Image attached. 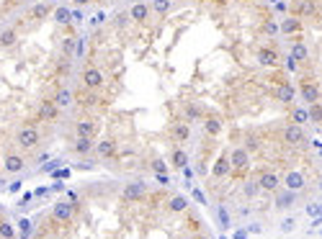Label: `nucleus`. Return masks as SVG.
<instances>
[{"label": "nucleus", "mask_w": 322, "mask_h": 239, "mask_svg": "<svg viewBox=\"0 0 322 239\" xmlns=\"http://www.w3.org/2000/svg\"><path fill=\"white\" fill-rule=\"evenodd\" d=\"M201 118V111H199V108H196V106H186V124L188 121H199Z\"/></svg>", "instance_id": "obj_41"}, {"label": "nucleus", "mask_w": 322, "mask_h": 239, "mask_svg": "<svg viewBox=\"0 0 322 239\" xmlns=\"http://www.w3.org/2000/svg\"><path fill=\"white\" fill-rule=\"evenodd\" d=\"M24 168H26L24 154L13 152V150L3 154V172H8V175H19V172H24Z\"/></svg>", "instance_id": "obj_6"}, {"label": "nucleus", "mask_w": 322, "mask_h": 239, "mask_svg": "<svg viewBox=\"0 0 322 239\" xmlns=\"http://www.w3.org/2000/svg\"><path fill=\"white\" fill-rule=\"evenodd\" d=\"M150 168H152V172H168V164L160 160V157H155V160L150 162Z\"/></svg>", "instance_id": "obj_42"}, {"label": "nucleus", "mask_w": 322, "mask_h": 239, "mask_svg": "<svg viewBox=\"0 0 322 239\" xmlns=\"http://www.w3.org/2000/svg\"><path fill=\"white\" fill-rule=\"evenodd\" d=\"M19 39H21V34H19V28H16V26L0 28V49H11V46H16V44H19Z\"/></svg>", "instance_id": "obj_16"}, {"label": "nucleus", "mask_w": 322, "mask_h": 239, "mask_svg": "<svg viewBox=\"0 0 322 239\" xmlns=\"http://www.w3.org/2000/svg\"><path fill=\"white\" fill-rule=\"evenodd\" d=\"M281 229H283V232H291V229H294V218H286V222L281 224Z\"/></svg>", "instance_id": "obj_48"}, {"label": "nucleus", "mask_w": 322, "mask_h": 239, "mask_svg": "<svg viewBox=\"0 0 322 239\" xmlns=\"http://www.w3.org/2000/svg\"><path fill=\"white\" fill-rule=\"evenodd\" d=\"M255 60H258L263 67H276V64L281 62L278 52H276L273 46H263V49H258V52H255Z\"/></svg>", "instance_id": "obj_13"}, {"label": "nucleus", "mask_w": 322, "mask_h": 239, "mask_svg": "<svg viewBox=\"0 0 322 239\" xmlns=\"http://www.w3.org/2000/svg\"><path fill=\"white\" fill-rule=\"evenodd\" d=\"M281 142L289 144V146H299V144L307 142V136H304V128H301V126H296V124H286L283 132H281Z\"/></svg>", "instance_id": "obj_5"}, {"label": "nucleus", "mask_w": 322, "mask_h": 239, "mask_svg": "<svg viewBox=\"0 0 322 239\" xmlns=\"http://www.w3.org/2000/svg\"><path fill=\"white\" fill-rule=\"evenodd\" d=\"M307 114H309V121L312 124H322V103H309L307 106Z\"/></svg>", "instance_id": "obj_33"}, {"label": "nucleus", "mask_w": 322, "mask_h": 239, "mask_svg": "<svg viewBox=\"0 0 322 239\" xmlns=\"http://www.w3.org/2000/svg\"><path fill=\"white\" fill-rule=\"evenodd\" d=\"M0 236L3 239H16V232H13L11 222H6V218H0Z\"/></svg>", "instance_id": "obj_38"}, {"label": "nucleus", "mask_w": 322, "mask_h": 239, "mask_svg": "<svg viewBox=\"0 0 322 239\" xmlns=\"http://www.w3.org/2000/svg\"><path fill=\"white\" fill-rule=\"evenodd\" d=\"M276 98H278L281 103H291V100H294V88H291L289 80H281V85H278V90H276Z\"/></svg>", "instance_id": "obj_29"}, {"label": "nucleus", "mask_w": 322, "mask_h": 239, "mask_svg": "<svg viewBox=\"0 0 322 239\" xmlns=\"http://www.w3.org/2000/svg\"><path fill=\"white\" fill-rule=\"evenodd\" d=\"M219 218H222V224H224V226H229V214H227L224 208H219Z\"/></svg>", "instance_id": "obj_49"}, {"label": "nucleus", "mask_w": 322, "mask_h": 239, "mask_svg": "<svg viewBox=\"0 0 322 239\" xmlns=\"http://www.w3.org/2000/svg\"><path fill=\"white\" fill-rule=\"evenodd\" d=\"M294 204H296V193H294V190H289V188H278V190H276V204H273V206H276L278 211L291 208Z\"/></svg>", "instance_id": "obj_14"}, {"label": "nucleus", "mask_w": 322, "mask_h": 239, "mask_svg": "<svg viewBox=\"0 0 322 239\" xmlns=\"http://www.w3.org/2000/svg\"><path fill=\"white\" fill-rule=\"evenodd\" d=\"M170 164H173L175 170L188 168V154H186L183 146H173V152H170Z\"/></svg>", "instance_id": "obj_25"}, {"label": "nucleus", "mask_w": 322, "mask_h": 239, "mask_svg": "<svg viewBox=\"0 0 322 239\" xmlns=\"http://www.w3.org/2000/svg\"><path fill=\"white\" fill-rule=\"evenodd\" d=\"M37 114H39V118L42 121H49V124H55L57 118H60V108L52 103V98H42V103H39V108H37Z\"/></svg>", "instance_id": "obj_8"}, {"label": "nucleus", "mask_w": 322, "mask_h": 239, "mask_svg": "<svg viewBox=\"0 0 322 239\" xmlns=\"http://www.w3.org/2000/svg\"><path fill=\"white\" fill-rule=\"evenodd\" d=\"M157 16H168L173 10V0H152V6H150Z\"/></svg>", "instance_id": "obj_31"}, {"label": "nucleus", "mask_w": 322, "mask_h": 239, "mask_svg": "<svg viewBox=\"0 0 322 239\" xmlns=\"http://www.w3.org/2000/svg\"><path fill=\"white\" fill-rule=\"evenodd\" d=\"M73 214H75V206L67 204V200H60V204H55V208H52V216H55L57 222H65V224L73 218Z\"/></svg>", "instance_id": "obj_18"}, {"label": "nucleus", "mask_w": 322, "mask_h": 239, "mask_svg": "<svg viewBox=\"0 0 322 239\" xmlns=\"http://www.w3.org/2000/svg\"><path fill=\"white\" fill-rule=\"evenodd\" d=\"M80 106L85 111H91V108H101L103 106V98L98 96V90H88V93L80 96Z\"/></svg>", "instance_id": "obj_24"}, {"label": "nucleus", "mask_w": 322, "mask_h": 239, "mask_svg": "<svg viewBox=\"0 0 322 239\" xmlns=\"http://www.w3.org/2000/svg\"><path fill=\"white\" fill-rule=\"evenodd\" d=\"M52 103H55L60 111H65V108L73 106V93H70V88H57L55 96H52Z\"/></svg>", "instance_id": "obj_21"}, {"label": "nucleus", "mask_w": 322, "mask_h": 239, "mask_svg": "<svg viewBox=\"0 0 322 239\" xmlns=\"http://www.w3.org/2000/svg\"><path fill=\"white\" fill-rule=\"evenodd\" d=\"M322 214V208L317 206V204H312V206H307V216H319Z\"/></svg>", "instance_id": "obj_47"}, {"label": "nucleus", "mask_w": 322, "mask_h": 239, "mask_svg": "<svg viewBox=\"0 0 322 239\" xmlns=\"http://www.w3.org/2000/svg\"><path fill=\"white\" fill-rule=\"evenodd\" d=\"M114 24H116L119 28H124V26H129V24H132V18H129V13H127V10H119V13L114 16Z\"/></svg>", "instance_id": "obj_39"}, {"label": "nucleus", "mask_w": 322, "mask_h": 239, "mask_svg": "<svg viewBox=\"0 0 322 239\" xmlns=\"http://www.w3.org/2000/svg\"><path fill=\"white\" fill-rule=\"evenodd\" d=\"M283 188H289V190H294V193H299L304 186H307V178H304V172H299V170H289L283 175Z\"/></svg>", "instance_id": "obj_12"}, {"label": "nucleus", "mask_w": 322, "mask_h": 239, "mask_svg": "<svg viewBox=\"0 0 322 239\" xmlns=\"http://www.w3.org/2000/svg\"><path fill=\"white\" fill-rule=\"evenodd\" d=\"M150 13H152V8L147 3H134L132 10H129V18H132L134 24H145L147 18H150Z\"/></svg>", "instance_id": "obj_23"}, {"label": "nucleus", "mask_w": 322, "mask_h": 239, "mask_svg": "<svg viewBox=\"0 0 322 239\" xmlns=\"http://www.w3.org/2000/svg\"><path fill=\"white\" fill-rule=\"evenodd\" d=\"M155 178H157V182H160V186H170V175L168 172H155Z\"/></svg>", "instance_id": "obj_44"}, {"label": "nucleus", "mask_w": 322, "mask_h": 239, "mask_svg": "<svg viewBox=\"0 0 322 239\" xmlns=\"http://www.w3.org/2000/svg\"><path fill=\"white\" fill-rule=\"evenodd\" d=\"M0 170H3V157H0Z\"/></svg>", "instance_id": "obj_54"}, {"label": "nucleus", "mask_w": 322, "mask_h": 239, "mask_svg": "<svg viewBox=\"0 0 322 239\" xmlns=\"http://www.w3.org/2000/svg\"><path fill=\"white\" fill-rule=\"evenodd\" d=\"M168 211L170 214H186L188 211V198L186 196H173L168 200Z\"/></svg>", "instance_id": "obj_27"}, {"label": "nucleus", "mask_w": 322, "mask_h": 239, "mask_svg": "<svg viewBox=\"0 0 322 239\" xmlns=\"http://www.w3.org/2000/svg\"><path fill=\"white\" fill-rule=\"evenodd\" d=\"M283 64H286V70H291V72H294V70L299 67V64H296V62L291 60V54H289V57H283Z\"/></svg>", "instance_id": "obj_46"}, {"label": "nucleus", "mask_w": 322, "mask_h": 239, "mask_svg": "<svg viewBox=\"0 0 322 239\" xmlns=\"http://www.w3.org/2000/svg\"><path fill=\"white\" fill-rule=\"evenodd\" d=\"M291 60H294L296 64H304V62H309V49L304 46L301 42H294V46H291Z\"/></svg>", "instance_id": "obj_28"}, {"label": "nucleus", "mask_w": 322, "mask_h": 239, "mask_svg": "<svg viewBox=\"0 0 322 239\" xmlns=\"http://www.w3.org/2000/svg\"><path fill=\"white\" fill-rule=\"evenodd\" d=\"M299 90H301V98L307 103H317L319 100V88L314 80H299Z\"/></svg>", "instance_id": "obj_15"}, {"label": "nucleus", "mask_w": 322, "mask_h": 239, "mask_svg": "<svg viewBox=\"0 0 322 239\" xmlns=\"http://www.w3.org/2000/svg\"><path fill=\"white\" fill-rule=\"evenodd\" d=\"M291 13H294V18H312V16H317V3L314 0H296V3H291Z\"/></svg>", "instance_id": "obj_10"}, {"label": "nucleus", "mask_w": 322, "mask_h": 239, "mask_svg": "<svg viewBox=\"0 0 322 239\" xmlns=\"http://www.w3.org/2000/svg\"><path fill=\"white\" fill-rule=\"evenodd\" d=\"M73 21H78V24L83 21V13H80V10H73Z\"/></svg>", "instance_id": "obj_52"}, {"label": "nucleus", "mask_w": 322, "mask_h": 239, "mask_svg": "<svg viewBox=\"0 0 322 239\" xmlns=\"http://www.w3.org/2000/svg\"><path fill=\"white\" fill-rule=\"evenodd\" d=\"M70 62H73V60L62 57V60H60V64H57V72H60L62 78H67V75H70Z\"/></svg>", "instance_id": "obj_43"}, {"label": "nucleus", "mask_w": 322, "mask_h": 239, "mask_svg": "<svg viewBox=\"0 0 322 239\" xmlns=\"http://www.w3.org/2000/svg\"><path fill=\"white\" fill-rule=\"evenodd\" d=\"M255 180H258V188L265 190V193H276V190L281 188V178H278L273 170H260Z\"/></svg>", "instance_id": "obj_7"}, {"label": "nucleus", "mask_w": 322, "mask_h": 239, "mask_svg": "<svg viewBox=\"0 0 322 239\" xmlns=\"http://www.w3.org/2000/svg\"><path fill=\"white\" fill-rule=\"evenodd\" d=\"M52 16H55V21L57 24H62V26H70V24H73V13H70L67 8H55V13H52Z\"/></svg>", "instance_id": "obj_32"}, {"label": "nucleus", "mask_w": 322, "mask_h": 239, "mask_svg": "<svg viewBox=\"0 0 322 239\" xmlns=\"http://www.w3.org/2000/svg\"><path fill=\"white\" fill-rule=\"evenodd\" d=\"M276 31H278V26H276L273 21H265V24H263V34H276Z\"/></svg>", "instance_id": "obj_45"}, {"label": "nucleus", "mask_w": 322, "mask_h": 239, "mask_svg": "<svg viewBox=\"0 0 322 239\" xmlns=\"http://www.w3.org/2000/svg\"><path fill=\"white\" fill-rule=\"evenodd\" d=\"M73 3H75V6H83V8H85V6H91L93 0H73Z\"/></svg>", "instance_id": "obj_51"}, {"label": "nucleus", "mask_w": 322, "mask_h": 239, "mask_svg": "<svg viewBox=\"0 0 322 239\" xmlns=\"http://www.w3.org/2000/svg\"><path fill=\"white\" fill-rule=\"evenodd\" d=\"M106 21V13L101 10V13H96V18H93V26H98V24H103Z\"/></svg>", "instance_id": "obj_50"}, {"label": "nucleus", "mask_w": 322, "mask_h": 239, "mask_svg": "<svg viewBox=\"0 0 322 239\" xmlns=\"http://www.w3.org/2000/svg\"><path fill=\"white\" fill-rule=\"evenodd\" d=\"M204 134H206V136H219V134H222V121L214 118V116L204 118Z\"/></svg>", "instance_id": "obj_30"}, {"label": "nucleus", "mask_w": 322, "mask_h": 239, "mask_svg": "<svg viewBox=\"0 0 322 239\" xmlns=\"http://www.w3.org/2000/svg\"><path fill=\"white\" fill-rule=\"evenodd\" d=\"M80 82L85 90H101L103 82H106V75H103V70H98L96 64H88L83 70V75H80Z\"/></svg>", "instance_id": "obj_2"}, {"label": "nucleus", "mask_w": 322, "mask_h": 239, "mask_svg": "<svg viewBox=\"0 0 322 239\" xmlns=\"http://www.w3.org/2000/svg\"><path fill=\"white\" fill-rule=\"evenodd\" d=\"M93 146H96L93 139H88V136H75V142H73V152H75L78 157H88V154L93 152Z\"/></svg>", "instance_id": "obj_22"}, {"label": "nucleus", "mask_w": 322, "mask_h": 239, "mask_svg": "<svg viewBox=\"0 0 322 239\" xmlns=\"http://www.w3.org/2000/svg\"><path fill=\"white\" fill-rule=\"evenodd\" d=\"M193 239H211V236H209V234H196Z\"/></svg>", "instance_id": "obj_53"}, {"label": "nucleus", "mask_w": 322, "mask_h": 239, "mask_svg": "<svg viewBox=\"0 0 322 239\" xmlns=\"http://www.w3.org/2000/svg\"><path fill=\"white\" fill-rule=\"evenodd\" d=\"M93 152L101 157V160H116L119 157V146L114 139H103V142H96Z\"/></svg>", "instance_id": "obj_11"}, {"label": "nucleus", "mask_w": 322, "mask_h": 239, "mask_svg": "<svg viewBox=\"0 0 322 239\" xmlns=\"http://www.w3.org/2000/svg\"><path fill=\"white\" fill-rule=\"evenodd\" d=\"M258 190H260V188H258V180H255V178H247V180L242 182V193H245L247 198H253Z\"/></svg>", "instance_id": "obj_36"}, {"label": "nucleus", "mask_w": 322, "mask_h": 239, "mask_svg": "<svg viewBox=\"0 0 322 239\" xmlns=\"http://www.w3.org/2000/svg\"><path fill=\"white\" fill-rule=\"evenodd\" d=\"M85 44H88L85 36H78V42H75V60H83V54H85Z\"/></svg>", "instance_id": "obj_40"}, {"label": "nucleus", "mask_w": 322, "mask_h": 239, "mask_svg": "<svg viewBox=\"0 0 322 239\" xmlns=\"http://www.w3.org/2000/svg\"><path fill=\"white\" fill-rule=\"evenodd\" d=\"M242 146H245V150H247L250 154H253V152H258V150H260V139H258L255 134H245V144H242Z\"/></svg>", "instance_id": "obj_35"}, {"label": "nucleus", "mask_w": 322, "mask_h": 239, "mask_svg": "<svg viewBox=\"0 0 322 239\" xmlns=\"http://www.w3.org/2000/svg\"><path fill=\"white\" fill-rule=\"evenodd\" d=\"M52 13H55V6H52V3H34L29 8V18H31V21H44V18L52 16Z\"/></svg>", "instance_id": "obj_19"}, {"label": "nucleus", "mask_w": 322, "mask_h": 239, "mask_svg": "<svg viewBox=\"0 0 322 239\" xmlns=\"http://www.w3.org/2000/svg\"><path fill=\"white\" fill-rule=\"evenodd\" d=\"M16 144H19L24 152L37 150V146L42 144V132H39L34 124H24L19 132H16Z\"/></svg>", "instance_id": "obj_1"}, {"label": "nucleus", "mask_w": 322, "mask_h": 239, "mask_svg": "<svg viewBox=\"0 0 322 239\" xmlns=\"http://www.w3.org/2000/svg\"><path fill=\"white\" fill-rule=\"evenodd\" d=\"M75 42H78V36H67V39H65L62 52H65V57H67V60H75Z\"/></svg>", "instance_id": "obj_37"}, {"label": "nucleus", "mask_w": 322, "mask_h": 239, "mask_svg": "<svg viewBox=\"0 0 322 239\" xmlns=\"http://www.w3.org/2000/svg\"><path fill=\"white\" fill-rule=\"evenodd\" d=\"M227 175H232V164H229V154H227V152H222L217 160H214L211 178H214V180H224Z\"/></svg>", "instance_id": "obj_9"}, {"label": "nucleus", "mask_w": 322, "mask_h": 239, "mask_svg": "<svg viewBox=\"0 0 322 239\" xmlns=\"http://www.w3.org/2000/svg\"><path fill=\"white\" fill-rule=\"evenodd\" d=\"M309 121V114H307V108H294L291 111V124H296V126H304Z\"/></svg>", "instance_id": "obj_34"}, {"label": "nucleus", "mask_w": 322, "mask_h": 239, "mask_svg": "<svg viewBox=\"0 0 322 239\" xmlns=\"http://www.w3.org/2000/svg\"><path fill=\"white\" fill-rule=\"evenodd\" d=\"M229 164H232V172H247L250 170V152L245 146H235V150L229 152Z\"/></svg>", "instance_id": "obj_4"}, {"label": "nucleus", "mask_w": 322, "mask_h": 239, "mask_svg": "<svg viewBox=\"0 0 322 239\" xmlns=\"http://www.w3.org/2000/svg\"><path fill=\"white\" fill-rule=\"evenodd\" d=\"M147 190H150V186H147L145 180H134V182H129V186L121 190V200H127V204H137V200H145Z\"/></svg>", "instance_id": "obj_3"}, {"label": "nucleus", "mask_w": 322, "mask_h": 239, "mask_svg": "<svg viewBox=\"0 0 322 239\" xmlns=\"http://www.w3.org/2000/svg\"><path fill=\"white\" fill-rule=\"evenodd\" d=\"M170 136H173L175 144L188 142V139H191V126H188L186 121H175V124L170 126Z\"/></svg>", "instance_id": "obj_17"}, {"label": "nucleus", "mask_w": 322, "mask_h": 239, "mask_svg": "<svg viewBox=\"0 0 322 239\" xmlns=\"http://www.w3.org/2000/svg\"><path fill=\"white\" fill-rule=\"evenodd\" d=\"M75 136L96 139V121H91V118H78V121H75Z\"/></svg>", "instance_id": "obj_20"}, {"label": "nucleus", "mask_w": 322, "mask_h": 239, "mask_svg": "<svg viewBox=\"0 0 322 239\" xmlns=\"http://www.w3.org/2000/svg\"><path fill=\"white\" fill-rule=\"evenodd\" d=\"M278 31H281V34H289V36H291V34H294V36H299V31H301V21H299V18H294V16H291V18H283V21L278 24Z\"/></svg>", "instance_id": "obj_26"}]
</instances>
